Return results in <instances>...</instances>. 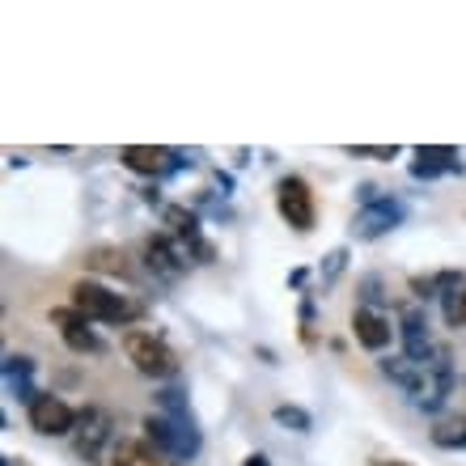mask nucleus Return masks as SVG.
<instances>
[{
  "label": "nucleus",
  "instance_id": "1",
  "mask_svg": "<svg viewBox=\"0 0 466 466\" xmlns=\"http://www.w3.org/2000/svg\"><path fill=\"white\" fill-rule=\"evenodd\" d=\"M381 373L407 394V403L420 407V411H437L445 407L450 390H454V369L450 365H424V360H411V356H386L381 360Z\"/></svg>",
  "mask_w": 466,
  "mask_h": 466
},
{
  "label": "nucleus",
  "instance_id": "2",
  "mask_svg": "<svg viewBox=\"0 0 466 466\" xmlns=\"http://www.w3.org/2000/svg\"><path fill=\"white\" fill-rule=\"evenodd\" d=\"M161 411L145 416V437L153 441V450L166 458H196L199 454V429L191 420L183 390H161L157 394Z\"/></svg>",
  "mask_w": 466,
  "mask_h": 466
},
{
  "label": "nucleus",
  "instance_id": "3",
  "mask_svg": "<svg viewBox=\"0 0 466 466\" xmlns=\"http://www.w3.org/2000/svg\"><path fill=\"white\" fill-rule=\"evenodd\" d=\"M68 306H73L76 314H86L89 322H132L145 314L140 301L115 293V289H106V284H98V280H76L73 289H68Z\"/></svg>",
  "mask_w": 466,
  "mask_h": 466
},
{
  "label": "nucleus",
  "instance_id": "4",
  "mask_svg": "<svg viewBox=\"0 0 466 466\" xmlns=\"http://www.w3.org/2000/svg\"><path fill=\"white\" fill-rule=\"evenodd\" d=\"M123 356L136 365V373H145V378H153V381L178 373V352H174L166 339H157V335H148V331L123 335Z\"/></svg>",
  "mask_w": 466,
  "mask_h": 466
},
{
  "label": "nucleus",
  "instance_id": "5",
  "mask_svg": "<svg viewBox=\"0 0 466 466\" xmlns=\"http://www.w3.org/2000/svg\"><path fill=\"white\" fill-rule=\"evenodd\" d=\"M276 208L297 233H309L314 229V191L301 174H284L276 183Z\"/></svg>",
  "mask_w": 466,
  "mask_h": 466
},
{
  "label": "nucleus",
  "instance_id": "6",
  "mask_svg": "<svg viewBox=\"0 0 466 466\" xmlns=\"http://www.w3.org/2000/svg\"><path fill=\"white\" fill-rule=\"evenodd\" d=\"M106 445H111V411H102V407H81V411H76V429H73L76 458L98 462Z\"/></svg>",
  "mask_w": 466,
  "mask_h": 466
},
{
  "label": "nucleus",
  "instance_id": "7",
  "mask_svg": "<svg viewBox=\"0 0 466 466\" xmlns=\"http://www.w3.org/2000/svg\"><path fill=\"white\" fill-rule=\"evenodd\" d=\"M407 217V208L399 204V199H373V204H360L352 217V238H360V242H373V238H386L390 229H399Z\"/></svg>",
  "mask_w": 466,
  "mask_h": 466
},
{
  "label": "nucleus",
  "instance_id": "8",
  "mask_svg": "<svg viewBox=\"0 0 466 466\" xmlns=\"http://www.w3.org/2000/svg\"><path fill=\"white\" fill-rule=\"evenodd\" d=\"M30 429L43 437H68L76 429V411L56 394H35L30 403Z\"/></svg>",
  "mask_w": 466,
  "mask_h": 466
},
{
  "label": "nucleus",
  "instance_id": "9",
  "mask_svg": "<svg viewBox=\"0 0 466 466\" xmlns=\"http://www.w3.org/2000/svg\"><path fill=\"white\" fill-rule=\"evenodd\" d=\"M145 268L153 271L161 284H174L187 271V246H178L174 238H148L145 242Z\"/></svg>",
  "mask_w": 466,
  "mask_h": 466
},
{
  "label": "nucleus",
  "instance_id": "10",
  "mask_svg": "<svg viewBox=\"0 0 466 466\" xmlns=\"http://www.w3.org/2000/svg\"><path fill=\"white\" fill-rule=\"evenodd\" d=\"M352 335L356 344L369 348V352H381V348L394 339V327L381 309H369V306H356L352 309Z\"/></svg>",
  "mask_w": 466,
  "mask_h": 466
},
{
  "label": "nucleus",
  "instance_id": "11",
  "mask_svg": "<svg viewBox=\"0 0 466 466\" xmlns=\"http://www.w3.org/2000/svg\"><path fill=\"white\" fill-rule=\"evenodd\" d=\"M51 322L60 327L64 344L73 348V352H102V339L89 331V319H86V314H76L73 306H68V309H51Z\"/></svg>",
  "mask_w": 466,
  "mask_h": 466
},
{
  "label": "nucleus",
  "instance_id": "12",
  "mask_svg": "<svg viewBox=\"0 0 466 466\" xmlns=\"http://www.w3.org/2000/svg\"><path fill=\"white\" fill-rule=\"evenodd\" d=\"M119 161L132 174H148V178H153V174H170L174 170V153L170 148H157V145H123Z\"/></svg>",
  "mask_w": 466,
  "mask_h": 466
},
{
  "label": "nucleus",
  "instance_id": "13",
  "mask_svg": "<svg viewBox=\"0 0 466 466\" xmlns=\"http://www.w3.org/2000/svg\"><path fill=\"white\" fill-rule=\"evenodd\" d=\"M458 170V148L450 145H420L416 148V161H411V178H441V174H454Z\"/></svg>",
  "mask_w": 466,
  "mask_h": 466
},
{
  "label": "nucleus",
  "instance_id": "14",
  "mask_svg": "<svg viewBox=\"0 0 466 466\" xmlns=\"http://www.w3.org/2000/svg\"><path fill=\"white\" fill-rule=\"evenodd\" d=\"M30 373H35V360L30 356H5V390L13 399H25L35 403V390H30Z\"/></svg>",
  "mask_w": 466,
  "mask_h": 466
},
{
  "label": "nucleus",
  "instance_id": "15",
  "mask_svg": "<svg viewBox=\"0 0 466 466\" xmlns=\"http://www.w3.org/2000/svg\"><path fill=\"white\" fill-rule=\"evenodd\" d=\"M111 466H170V462H166V454H157V450H148L140 441H115Z\"/></svg>",
  "mask_w": 466,
  "mask_h": 466
},
{
  "label": "nucleus",
  "instance_id": "16",
  "mask_svg": "<svg viewBox=\"0 0 466 466\" xmlns=\"http://www.w3.org/2000/svg\"><path fill=\"white\" fill-rule=\"evenodd\" d=\"M432 445L441 450H466V416H450L432 429Z\"/></svg>",
  "mask_w": 466,
  "mask_h": 466
},
{
  "label": "nucleus",
  "instance_id": "17",
  "mask_svg": "<svg viewBox=\"0 0 466 466\" xmlns=\"http://www.w3.org/2000/svg\"><path fill=\"white\" fill-rule=\"evenodd\" d=\"M271 420H276L280 429H293V432H309V429H314L309 411H301V407H293V403H280L276 411H271Z\"/></svg>",
  "mask_w": 466,
  "mask_h": 466
},
{
  "label": "nucleus",
  "instance_id": "18",
  "mask_svg": "<svg viewBox=\"0 0 466 466\" xmlns=\"http://www.w3.org/2000/svg\"><path fill=\"white\" fill-rule=\"evenodd\" d=\"M348 157H365V161H390L399 157V145H348Z\"/></svg>",
  "mask_w": 466,
  "mask_h": 466
},
{
  "label": "nucleus",
  "instance_id": "19",
  "mask_svg": "<svg viewBox=\"0 0 466 466\" xmlns=\"http://www.w3.org/2000/svg\"><path fill=\"white\" fill-rule=\"evenodd\" d=\"M89 268L115 271V276H132V268H127V263H123V255H115V250H94V255H89Z\"/></svg>",
  "mask_w": 466,
  "mask_h": 466
},
{
  "label": "nucleus",
  "instance_id": "20",
  "mask_svg": "<svg viewBox=\"0 0 466 466\" xmlns=\"http://www.w3.org/2000/svg\"><path fill=\"white\" fill-rule=\"evenodd\" d=\"M445 322L450 327H466V284L445 297Z\"/></svg>",
  "mask_w": 466,
  "mask_h": 466
},
{
  "label": "nucleus",
  "instance_id": "21",
  "mask_svg": "<svg viewBox=\"0 0 466 466\" xmlns=\"http://www.w3.org/2000/svg\"><path fill=\"white\" fill-rule=\"evenodd\" d=\"M344 263H348V250H344V246L327 255V268H322V289H331V284H335V276L344 271Z\"/></svg>",
  "mask_w": 466,
  "mask_h": 466
},
{
  "label": "nucleus",
  "instance_id": "22",
  "mask_svg": "<svg viewBox=\"0 0 466 466\" xmlns=\"http://www.w3.org/2000/svg\"><path fill=\"white\" fill-rule=\"evenodd\" d=\"M301 339H306V344H314V301H301Z\"/></svg>",
  "mask_w": 466,
  "mask_h": 466
},
{
  "label": "nucleus",
  "instance_id": "23",
  "mask_svg": "<svg viewBox=\"0 0 466 466\" xmlns=\"http://www.w3.org/2000/svg\"><path fill=\"white\" fill-rule=\"evenodd\" d=\"M373 466H411V462H399V458H373Z\"/></svg>",
  "mask_w": 466,
  "mask_h": 466
},
{
  "label": "nucleus",
  "instance_id": "24",
  "mask_svg": "<svg viewBox=\"0 0 466 466\" xmlns=\"http://www.w3.org/2000/svg\"><path fill=\"white\" fill-rule=\"evenodd\" d=\"M246 466H268V458H263V454H250V458H246Z\"/></svg>",
  "mask_w": 466,
  "mask_h": 466
}]
</instances>
